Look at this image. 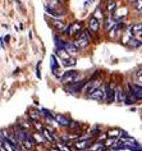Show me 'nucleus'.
<instances>
[{"label":"nucleus","instance_id":"obj_1","mask_svg":"<svg viewBox=\"0 0 142 151\" xmlns=\"http://www.w3.org/2000/svg\"><path fill=\"white\" fill-rule=\"evenodd\" d=\"M101 85H103V77H101V73H100V72H96V73L93 74L91 78H88V80H87L86 85L83 86V88H82L81 93H82L83 96L87 97L90 93H92L96 88H99Z\"/></svg>","mask_w":142,"mask_h":151},{"label":"nucleus","instance_id":"obj_2","mask_svg":"<svg viewBox=\"0 0 142 151\" xmlns=\"http://www.w3.org/2000/svg\"><path fill=\"white\" fill-rule=\"evenodd\" d=\"M82 32H83V23H82V22H74V23L69 24L68 27L63 31L64 35L72 37V39H77Z\"/></svg>","mask_w":142,"mask_h":151},{"label":"nucleus","instance_id":"obj_3","mask_svg":"<svg viewBox=\"0 0 142 151\" xmlns=\"http://www.w3.org/2000/svg\"><path fill=\"white\" fill-rule=\"evenodd\" d=\"M81 78V73L80 70H76V69H70V70H67L63 73L62 78H60V82L64 86L72 83V82H76L77 80Z\"/></svg>","mask_w":142,"mask_h":151},{"label":"nucleus","instance_id":"obj_4","mask_svg":"<svg viewBox=\"0 0 142 151\" xmlns=\"http://www.w3.org/2000/svg\"><path fill=\"white\" fill-rule=\"evenodd\" d=\"M87 99L95 100V101H98V103H103V101H105L106 100V83L105 85L103 83L99 88H96L92 93H90V95L87 96Z\"/></svg>","mask_w":142,"mask_h":151},{"label":"nucleus","instance_id":"obj_5","mask_svg":"<svg viewBox=\"0 0 142 151\" xmlns=\"http://www.w3.org/2000/svg\"><path fill=\"white\" fill-rule=\"evenodd\" d=\"M93 143L92 137H87V136H80L76 142H73V146L77 150H88L91 145Z\"/></svg>","mask_w":142,"mask_h":151},{"label":"nucleus","instance_id":"obj_6","mask_svg":"<svg viewBox=\"0 0 142 151\" xmlns=\"http://www.w3.org/2000/svg\"><path fill=\"white\" fill-rule=\"evenodd\" d=\"M50 69L53 72V74L57 78H59V80L62 78L63 73H64V72H62V64L58 62V56L55 54H51L50 56Z\"/></svg>","mask_w":142,"mask_h":151},{"label":"nucleus","instance_id":"obj_7","mask_svg":"<svg viewBox=\"0 0 142 151\" xmlns=\"http://www.w3.org/2000/svg\"><path fill=\"white\" fill-rule=\"evenodd\" d=\"M115 96H117V86L113 82H106V104L115 103Z\"/></svg>","mask_w":142,"mask_h":151},{"label":"nucleus","instance_id":"obj_8","mask_svg":"<svg viewBox=\"0 0 142 151\" xmlns=\"http://www.w3.org/2000/svg\"><path fill=\"white\" fill-rule=\"evenodd\" d=\"M73 42H74V45H76V46L81 50V49H86V47H87L88 45L91 44V40H90V37L87 36V33H86L85 29H83V32H82L81 35L77 37V39H74Z\"/></svg>","mask_w":142,"mask_h":151},{"label":"nucleus","instance_id":"obj_9","mask_svg":"<svg viewBox=\"0 0 142 151\" xmlns=\"http://www.w3.org/2000/svg\"><path fill=\"white\" fill-rule=\"evenodd\" d=\"M44 9H45V12H46V14H49V16H51L53 18H62L63 16H65L64 8L53 9V8H50V6H47V5H44Z\"/></svg>","mask_w":142,"mask_h":151},{"label":"nucleus","instance_id":"obj_10","mask_svg":"<svg viewBox=\"0 0 142 151\" xmlns=\"http://www.w3.org/2000/svg\"><path fill=\"white\" fill-rule=\"evenodd\" d=\"M54 119H55V123H58L59 126L65 127V128H68L69 123H70V119L68 116L64 114H60V113H54Z\"/></svg>","mask_w":142,"mask_h":151},{"label":"nucleus","instance_id":"obj_11","mask_svg":"<svg viewBox=\"0 0 142 151\" xmlns=\"http://www.w3.org/2000/svg\"><path fill=\"white\" fill-rule=\"evenodd\" d=\"M128 96V92L124 90L122 86H117V96H115V103L118 104H124V100Z\"/></svg>","mask_w":142,"mask_h":151},{"label":"nucleus","instance_id":"obj_12","mask_svg":"<svg viewBox=\"0 0 142 151\" xmlns=\"http://www.w3.org/2000/svg\"><path fill=\"white\" fill-rule=\"evenodd\" d=\"M88 29L92 33H98L99 32V29H100V21L96 17H93V16L90 17V19H88Z\"/></svg>","mask_w":142,"mask_h":151},{"label":"nucleus","instance_id":"obj_13","mask_svg":"<svg viewBox=\"0 0 142 151\" xmlns=\"http://www.w3.org/2000/svg\"><path fill=\"white\" fill-rule=\"evenodd\" d=\"M51 24H53V27L59 32H63L67 28L65 21H62L60 18H53V19H51Z\"/></svg>","mask_w":142,"mask_h":151},{"label":"nucleus","instance_id":"obj_14","mask_svg":"<svg viewBox=\"0 0 142 151\" xmlns=\"http://www.w3.org/2000/svg\"><path fill=\"white\" fill-rule=\"evenodd\" d=\"M27 115H28V118H29L31 122H41V116H42L41 115V111L37 110V109H35V108L29 109Z\"/></svg>","mask_w":142,"mask_h":151},{"label":"nucleus","instance_id":"obj_15","mask_svg":"<svg viewBox=\"0 0 142 151\" xmlns=\"http://www.w3.org/2000/svg\"><path fill=\"white\" fill-rule=\"evenodd\" d=\"M32 136H33V138H35L36 145H45V143H49V141L45 138V136L41 133V132L35 131V132H32Z\"/></svg>","mask_w":142,"mask_h":151},{"label":"nucleus","instance_id":"obj_16","mask_svg":"<svg viewBox=\"0 0 142 151\" xmlns=\"http://www.w3.org/2000/svg\"><path fill=\"white\" fill-rule=\"evenodd\" d=\"M108 14L110 17H115V12H117V1L115 0H108V5H106Z\"/></svg>","mask_w":142,"mask_h":151},{"label":"nucleus","instance_id":"obj_17","mask_svg":"<svg viewBox=\"0 0 142 151\" xmlns=\"http://www.w3.org/2000/svg\"><path fill=\"white\" fill-rule=\"evenodd\" d=\"M40 111H41V115H42L44 118L47 120V122H51V123H54V122H55V119H54V113H51L49 109H46V108H41V109H40Z\"/></svg>","mask_w":142,"mask_h":151},{"label":"nucleus","instance_id":"obj_18","mask_svg":"<svg viewBox=\"0 0 142 151\" xmlns=\"http://www.w3.org/2000/svg\"><path fill=\"white\" fill-rule=\"evenodd\" d=\"M68 129H69L70 132H76L77 134H81L82 127H81L80 122H74V120H70V123H69V126H68Z\"/></svg>","mask_w":142,"mask_h":151},{"label":"nucleus","instance_id":"obj_19","mask_svg":"<svg viewBox=\"0 0 142 151\" xmlns=\"http://www.w3.org/2000/svg\"><path fill=\"white\" fill-rule=\"evenodd\" d=\"M64 49H65L67 51H68L69 55H77L78 51H80V49H78L76 45H74V42H67Z\"/></svg>","mask_w":142,"mask_h":151},{"label":"nucleus","instance_id":"obj_20","mask_svg":"<svg viewBox=\"0 0 142 151\" xmlns=\"http://www.w3.org/2000/svg\"><path fill=\"white\" fill-rule=\"evenodd\" d=\"M53 40H54V46H55V49H64L65 47V41L63 40V39H60L58 35H54L53 36Z\"/></svg>","mask_w":142,"mask_h":151},{"label":"nucleus","instance_id":"obj_21","mask_svg":"<svg viewBox=\"0 0 142 151\" xmlns=\"http://www.w3.org/2000/svg\"><path fill=\"white\" fill-rule=\"evenodd\" d=\"M55 55L58 58H60V60H65V59H69L70 55L68 54V51L65 49H55Z\"/></svg>","mask_w":142,"mask_h":151},{"label":"nucleus","instance_id":"obj_22","mask_svg":"<svg viewBox=\"0 0 142 151\" xmlns=\"http://www.w3.org/2000/svg\"><path fill=\"white\" fill-rule=\"evenodd\" d=\"M142 32V22H138V23H134L129 28V33L132 36H134L136 33H141Z\"/></svg>","mask_w":142,"mask_h":151},{"label":"nucleus","instance_id":"obj_23","mask_svg":"<svg viewBox=\"0 0 142 151\" xmlns=\"http://www.w3.org/2000/svg\"><path fill=\"white\" fill-rule=\"evenodd\" d=\"M118 141H119V139L115 138V137H106L105 141H104V146L108 147V149H111V147H113Z\"/></svg>","mask_w":142,"mask_h":151},{"label":"nucleus","instance_id":"obj_24","mask_svg":"<svg viewBox=\"0 0 142 151\" xmlns=\"http://www.w3.org/2000/svg\"><path fill=\"white\" fill-rule=\"evenodd\" d=\"M77 64V60L74 58H69V59H65V60H62V65L65 67V68H69V67H74Z\"/></svg>","mask_w":142,"mask_h":151},{"label":"nucleus","instance_id":"obj_25","mask_svg":"<svg viewBox=\"0 0 142 151\" xmlns=\"http://www.w3.org/2000/svg\"><path fill=\"white\" fill-rule=\"evenodd\" d=\"M133 88L136 91V100H142V85H137V83H132Z\"/></svg>","mask_w":142,"mask_h":151},{"label":"nucleus","instance_id":"obj_26","mask_svg":"<svg viewBox=\"0 0 142 151\" xmlns=\"http://www.w3.org/2000/svg\"><path fill=\"white\" fill-rule=\"evenodd\" d=\"M101 147H104V142L99 139V141H95V142H93L88 150H90V151H99L100 149H101Z\"/></svg>","mask_w":142,"mask_h":151},{"label":"nucleus","instance_id":"obj_27","mask_svg":"<svg viewBox=\"0 0 142 151\" xmlns=\"http://www.w3.org/2000/svg\"><path fill=\"white\" fill-rule=\"evenodd\" d=\"M93 17H96L100 22L105 19V14H104V12L101 10V8H100V6H99V8H96V10L93 12Z\"/></svg>","mask_w":142,"mask_h":151},{"label":"nucleus","instance_id":"obj_28","mask_svg":"<svg viewBox=\"0 0 142 151\" xmlns=\"http://www.w3.org/2000/svg\"><path fill=\"white\" fill-rule=\"evenodd\" d=\"M127 45H128L129 47H132V49H134V47H140L141 45H142V41H140L138 39H134V37H132V39H131V41H129V42L127 44Z\"/></svg>","mask_w":142,"mask_h":151},{"label":"nucleus","instance_id":"obj_29","mask_svg":"<svg viewBox=\"0 0 142 151\" xmlns=\"http://www.w3.org/2000/svg\"><path fill=\"white\" fill-rule=\"evenodd\" d=\"M90 133H91V134H90V137H92V138L96 139V138H99L100 136H103V131L100 129L99 127H96V128H93V129L90 132Z\"/></svg>","mask_w":142,"mask_h":151},{"label":"nucleus","instance_id":"obj_30","mask_svg":"<svg viewBox=\"0 0 142 151\" xmlns=\"http://www.w3.org/2000/svg\"><path fill=\"white\" fill-rule=\"evenodd\" d=\"M134 78H136V83L137 85H142V67L138 68V69L136 70Z\"/></svg>","mask_w":142,"mask_h":151},{"label":"nucleus","instance_id":"obj_31","mask_svg":"<svg viewBox=\"0 0 142 151\" xmlns=\"http://www.w3.org/2000/svg\"><path fill=\"white\" fill-rule=\"evenodd\" d=\"M108 137H115V138H119L120 136V129H110L108 131Z\"/></svg>","mask_w":142,"mask_h":151},{"label":"nucleus","instance_id":"obj_32","mask_svg":"<svg viewBox=\"0 0 142 151\" xmlns=\"http://www.w3.org/2000/svg\"><path fill=\"white\" fill-rule=\"evenodd\" d=\"M32 123V127H33V129H35V131H37V132H41V131H42L44 129V124L42 123H41V122H31Z\"/></svg>","mask_w":142,"mask_h":151},{"label":"nucleus","instance_id":"obj_33","mask_svg":"<svg viewBox=\"0 0 142 151\" xmlns=\"http://www.w3.org/2000/svg\"><path fill=\"white\" fill-rule=\"evenodd\" d=\"M133 8H134V10H137V12H142V0H136V1L133 3Z\"/></svg>","mask_w":142,"mask_h":151},{"label":"nucleus","instance_id":"obj_34","mask_svg":"<svg viewBox=\"0 0 142 151\" xmlns=\"http://www.w3.org/2000/svg\"><path fill=\"white\" fill-rule=\"evenodd\" d=\"M57 147H58V149L60 150V151H70V150H69V147H68V145H65V143L63 145L60 141L57 142Z\"/></svg>","mask_w":142,"mask_h":151},{"label":"nucleus","instance_id":"obj_35","mask_svg":"<svg viewBox=\"0 0 142 151\" xmlns=\"http://www.w3.org/2000/svg\"><path fill=\"white\" fill-rule=\"evenodd\" d=\"M133 104H136V100L128 95V96H127V99L124 100V105H133Z\"/></svg>","mask_w":142,"mask_h":151},{"label":"nucleus","instance_id":"obj_36","mask_svg":"<svg viewBox=\"0 0 142 151\" xmlns=\"http://www.w3.org/2000/svg\"><path fill=\"white\" fill-rule=\"evenodd\" d=\"M36 76H37V78H41V62L39 60L37 62V64H36Z\"/></svg>","mask_w":142,"mask_h":151},{"label":"nucleus","instance_id":"obj_37","mask_svg":"<svg viewBox=\"0 0 142 151\" xmlns=\"http://www.w3.org/2000/svg\"><path fill=\"white\" fill-rule=\"evenodd\" d=\"M0 151H6V149H5V146H4V142L0 139Z\"/></svg>","mask_w":142,"mask_h":151},{"label":"nucleus","instance_id":"obj_38","mask_svg":"<svg viewBox=\"0 0 142 151\" xmlns=\"http://www.w3.org/2000/svg\"><path fill=\"white\" fill-rule=\"evenodd\" d=\"M4 42H5L4 39H3V37H0V46H1V47H4Z\"/></svg>","mask_w":142,"mask_h":151},{"label":"nucleus","instance_id":"obj_39","mask_svg":"<svg viewBox=\"0 0 142 151\" xmlns=\"http://www.w3.org/2000/svg\"><path fill=\"white\" fill-rule=\"evenodd\" d=\"M4 41H5V42H9V41H10V36L6 35V36L4 37Z\"/></svg>","mask_w":142,"mask_h":151},{"label":"nucleus","instance_id":"obj_40","mask_svg":"<svg viewBox=\"0 0 142 151\" xmlns=\"http://www.w3.org/2000/svg\"><path fill=\"white\" fill-rule=\"evenodd\" d=\"M99 151H111L110 149H108V147H105V146H104V147H101V149H100Z\"/></svg>","mask_w":142,"mask_h":151},{"label":"nucleus","instance_id":"obj_41","mask_svg":"<svg viewBox=\"0 0 142 151\" xmlns=\"http://www.w3.org/2000/svg\"><path fill=\"white\" fill-rule=\"evenodd\" d=\"M50 151H60V150H59L58 147H54V146H51V147H50Z\"/></svg>","mask_w":142,"mask_h":151},{"label":"nucleus","instance_id":"obj_42","mask_svg":"<svg viewBox=\"0 0 142 151\" xmlns=\"http://www.w3.org/2000/svg\"><path fill=\"white\" fill-rule=\"evenodd\" d=\"M19 70H21V69H19V68H17V69H16V70H14V72H13V74H17V73H19Z\"/></svg>","mask_w":142,"mask_h":151},{"label":"nucleus","instance_id":"obj_43","mask_svg":"<svg viewBox=\"0 0 142 151\" xmlns=\"http://www.w3.org/2000/svg\"><path fill=\"white\" fill-rule=\"evenodd\" d=\"M19 29H23V23H19Z\"/></svg>","mask_w":142,"mask_h":151}]
</instances>
